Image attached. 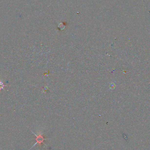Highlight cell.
<instances>
[{"instance_id":"1","label":"cell","mask_w":150,"mask_h":150,"mask_svg":"<svg viewBox=\"0 0 150 150\" xmlns=\"http://www.w3.org/2000/svg\"><path fill=\"white\" fill-rule=\"evenodd\" d=\"M36 136V144H34V145H36V144H39L40 145L41 144H45L46 146H47L46 144H44V141L45 140H46L48 139V138H45L44 137V136L42 135V134L41 133H40V134H39V135H38V136H37V135L35 134Z\"/></svg>"},{"instance_id":"2","label":"cell","mask_w":150,"mask_h":150,"mask_svg":"<svg viewBox=\"0 0 150 150\" xmlns=\"http://www.w3.org/2000/svg\"><path fill=\"white\" fill-rule=\"evenodd\" d=\"M4 86H5V85H4L3 83L0 81V90L3 89Z\"/></svg>"}]
</instances>
